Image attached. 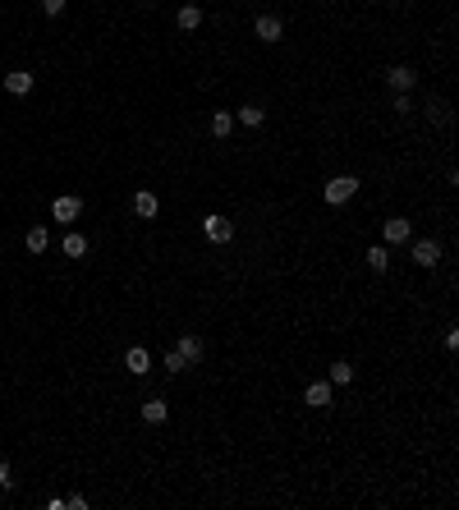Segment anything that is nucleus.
<instances>
[{
  "label": "nucleus",
  "instance_id": "1a4fd4ad",
  "mask_svg": "<svg viewBox=\"0 0 459 510\" xmlns=\"http://www.w3.org/2000/svg\"><path fill=\"white\" fill-rule=\"evenodd\" d=\"M303 400L313 405V410H331V382H308Z\"/></svg>",
  "mask_w": 459,
  "mask_h": 510
},
{
  "label": "nucleus",
  "instance_id": "b1692460",
  "mask_svg": "<svg viewBox=\"0 0 459 510\" xmlns=\"http://www.w3.org/2000/svg\"><path fill=\"white\" fill-rule=\"evenodd\" d=\"M65 506L69 510H88V497H78V492H74V497H65Z\"/></svg>",
  "mask_w": 459,
  "mask_h": 510
},
{
  "label": "nucleus",
  "instance_id": "a878e982",
  "mask_svg": "<svg viewBox=\"0 0 459 510\" xmlns=\"http://www.w3.org/2000/svg\"><path fill=\"white\" fill-rule=\"evenodd\" d=\"M142 5H147V0H142Z\"/></svg>",
  "mask_w": 459,
  "mask_h": 510
},
{
  "label": "nucleus",
  "instance_id": "f257e3e1",
  "mask_svg": "<svg viewBox=\"0 0 459 510\" xmlns=\"http://www.w3.org/2000/svg\"><path fill=\"white\" fill-rule=\"evenodd\" d=\"M354 193H359V175H336V179H326L322 198H326L331 207H340V202H349Z\"/></svg>",
  "mask_w": 459,
  "mask_h": 510
},
{
  "label": "nucleus",
  "instance_id": "9b49d317",
  "mask_svg": "<svg viewBox=\"0 0 459 510\" xmlns=\"http://www.w3.org/2000/svg\"><path fill=\"white\" fill-rule=\"evenodd\" d=\"M133 211H138L142 221H152L156 211H161V202H156V193H147V189H138V193H133Z\"/></svg>",
  "mask_w": 459,
  "mask_h": 510
},
{
  "label": "nucleus",
  "instance_id": "4468645a",
  "mask_svg": "<svg viewBox=\"0 0 459 510\" xmlns=\"http://www.w3.org/2000/svg\"><path fill=\"white\" fill-rule=\"evenodd\" d=\"M165 414H170V410H165V400H142V423H165Z\"/></svg>",
  "mask_w": 459,
  "mask_h": 510
},
{
  "label": "nucleus",
  "instance_id": "dca6fc26",
  "mask_svg": "<svg viewBox=\"0 0 459 510\" xmlns=\"http://www.w3.org/2000/svg\"><path fill=\"white\" fill-rule=\"evenodd\" d=\"M46 244H51V230H46V225H33V230H28V253H46Z\"/></svg>",
  "mask_w": 459,
  "mask_h": 510
},
{
  "label": "nucleus",
  "instance_id": "aec40b11",
  "mask_svg": "<svg viewBox=\"0 0 459 510\" xmlns=\"http://www.w3.org/2000/svg\"><path fill=\"white\" fill-rule=\"evenodd\" d=\"M354 382V368L349 363H331V387H349Z\"/></svg>",
  "mask_w": 459,
  "mask_h": 510
},
{
  "label": "nucleus",
  "instance_id": "f3484780",
  "mask_svg": "<svg viewBox=\"0 0 459 510\" xmlns=\"http://www.w3.org/2000/svg\"><path fill=\"white\" fill-rule=\"evenodd\" d=\"M175 23H179V28H184V33H193L197 23H202V10H197V5H184V10L175 14Z\"/></svg>",
  "mask_w": 459,
  "mask_h": 510
},
{
  "label": "nucleus",
  "instance_id": "f8f14e48",
  "mask_svg": "<svg viewBox=\"0 0 459 510\" xmlns=\"http://www.w3.org/2000/svg\"><path fill=\"white\" fill-rule=\"evenodd\" d=\"M414 69H409V65H395L391 69V74H386V83H391V92H409V88H414Z\"/></svg>",
  "mask_w": 459,
  "mask_h": 510
},
{
  "label": "nucleus",
  "instance_id": "5701e85b",
  "mask_svg": "<svg viewBox=\"0 0 459 510\" xmlns=\"http://www.w3.org/2000/svg\"><path fill=\"white\" fill-rule=\"evenodd\" d=\"M395 111L405 115V111H414V101H409V92H395Z\"/></svg>",
  "mask_w": 459,
  "mask_h": 510
},
{
  "label": "nucleus",
  "instance_id": "6e6552de",
  "mask_svg": "<svg viewBox=\"0 0 459 510\" xmlns=\"http://www.w3.org/2000/svg\"><path fill=\"white\" fill-rule=\"evenodd\" d=\"M33 83H37V78L28 74V69H14V74H5V92H14V97H28V92H33Z\"/></svg>",
  "mask_w": 459,
  "mask_h": 510
},
{
  "label": "nucleus",
  "instance_id": "ddd939ff",
  "mask_svg": "<svg viewBox=\"0 0 459 510\" xmlns=\"http://www.w3.org/2000/svg\"><path fill=\"white\" fill-rule=\"evenodd\" d=\"M363 257H368V267H372V271H386V267H391V244H372Z\"/></svg>",
  "mask_w": 459,
  "mask_h": 510
},
{
  "label": "nucleus",
  "instance_id": "412c9836",
  "mask_svg": "<svg viewBox=\"0 0 459 510\" xmlns=\"http://www.w3.org/2000/svg\"><path fill=\"white\" fill-rule=\"evenodd\" d=\"M165 368H170V373H184V368H188V359L179 354V350H170V354H165Z\"/></svg>",
  "mask_w": 459,
  "mask_h": 510
},
{
  "label": "nucleus",
  "instance_id": "20e7f679",
  "mask_svg": "<svg viewBox=\"0 0 459 510\" xmlns=\"http://www.w3.org/2000/svg\"><path fill=\"white\" fill-rule=\"evenodd\" d=\"M414 239V225L405 221V216H391V221L382 225V244H409Z\"/></svg>",
  "mask_w": 459,
  "mask_h": 510
},
{
  "label": "nucleus",
  "instance_id": "0eeeda50",
  "mask_svg": "<svg viewBox=\"0 0 459 510\" xmlns=\"http://www.w3.org/2000/svg\"><path fill=\"white\" fill-rule=\"evenodd\" d=\"M414 262L418 267H437L441 262V244H437V239H418V244H414Z\"/></svg>",
  "mask_w": 459,
  "mask_h": 510
},
{
  "label": "nucleus",
  "instance_id": "6ab92c4d",
  "mask_svg": "<svg viewBox=\"0 0 459 510\" xmlns=\"http://www.w3.org/2000/svg\"><path fill=\"white\" fill-rule=\"evenodd\" d=\"M234 120H239V124H248V129H257V124L266 120V111H262V106H243V111L234 115Z\"/></svg>",
  "mask_w": 459,
  "mask_h": 510
},
{
  "label": "nucleus",
  "instance_id": "a211bd4d",
  "mask_svg": "<svg viewBox=\"0 0 459 510\" xmlns=\"http://www.w3.org/2000/svg\"><path fill=\"white\" fill-rule=\"evenodd\" d=\"M65 257H88V239L83 234H65Z\"/></svg>",
  "mask_w": 459,
  "mask_h": 510
},
{
  "label": "nucleus",
  "instance_id": "7ed1b4c3",
  "mask_svg": "<svg viewBox=\"0 0 459 510\" xmlns=\"http://www.w3.org/2000/svg\"><path fill=\"white\" fill-rule=\"evenodd\" d=\"M51 216L55 221H78V216H83V198H74V193H60V198L51 202Z\"/></svg>",
  "mask_w": 459,
  "mask_h": 510
},
{
  "label": "nucleus",
  "instance_id": "423d86ee",
  "mask_svg": "<svg viewBox=\"0 0 459 510\" xmlns=\"http://www.w3.org/2000/svg\"><path fill=\"white\" fill-rule=\"evenodd\" d=\"M253 33H257V42H280L285 28H280V19H276V14H262V19L253 23Z\"/></svg>",
  "mask_w": 459,
  "mask_h": 510
},
{
  "label": "nucleus",
  "instance_id": "39448f33",
  "mask_svg": "<svg viewBox=\"0 0 459 510\" xmlns=\"http://www.w3.org/2000/svg\"><path fill=\"white\" fill-rule=\"evenodd\" d=\"M124 368H129L133 377H147V373H152V354H147L142 345H133L129 354H124Z\"/></svg>",
  "mask_w": 459,
  "mask_h": 510
},
{
  "label": "nucleus",
  "instance_id": "393cba45",
  "mask_svg": "<svg viewBox=\"0 0 459 510\" xmlns=\"http://www.w3.org/2000/svg\"><path fill=\"white\" fill-rule=\"evenodd\" d=\"M14 478H10V465H5V460H0V488H10Z\"/></svg>",
  "mask_w": 459,
  "mask_h": 510
},
{
  "label": "nucleus",
  "instance_id": "2eb2a0df",
  "mask_svg": "<svg viewBox=\"0 0 459 510\" xmlns=\"http://www.w3.org/2000/svg\"><path fill=\"white\" fill-rule=\"evenodd\" d=\"M230 129H234V115L230 111H211V138H230Z\"/></svg>",
  "mask_w": 459,
  "mask_h": 510
},
{
  "label": "nucleus",
  "instance_id": "4be33fe9",
  "mask_svg": "<svg viewBox=\"0 0 459 510\" xmlns=\"http://www.w3.org/2000/svg\"><path fill=\"white\" fill-rule=\"evenodd\" d=\"M42 14L46 19H60L65 14V0H42Z\"/></svg>",
  "mask_w": 459,
  "mask_h": 510
},
{
  "label": "nucleus",
  "instance_id": "9d476101",
  "mask_svg": "<svg viewBox=\"0 0 459 510\" xmlns=\"http://www.w3.org/2000/svg\"><path fill=\"white\" fill-rule=\"evenodd\" d=\"M179 354L188 359V363H202V354H207V345H202V336H179Z\"/></svg>",
  "mask_w": 459,
  "mask_h": 510
},
{
  "label": "nucleus",
  "instance_id": "f03ea898",
  "mask_svg": "<svg viewBox=\"0 0 459 510\" xmlns=\"http://www.w3.org/2000/svg\"><path fill=\"white\" fill-rule=\"evenodd\" d=\"M202 234H207L211 244H230L234 239V221H225V216L211 211V216H202Z\"/></svg>",
  "mask_w": 459,
  "mask_h": 510
}]
</instances>
